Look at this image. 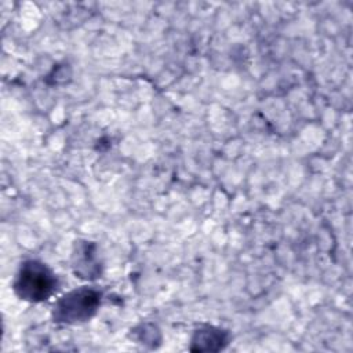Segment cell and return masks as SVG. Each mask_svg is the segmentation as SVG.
<instances>
[{"label": "cell", "instance_id": "6da1fadb", "mask_svg": "<svg viewBox=\"0 0 353 353\" xmlns=\"http://www.w3.org/2000/svg\"><path fill=\"white\" fill-rule=\"evenodd\" d=\"M57 276L43 262L25 261L14 280L15 294L29 302H43L57 291Z\"/></svg>", "mask_w": 353, "mask_h": 353}, {"label": "cell", "instance_id": "3957f363", "mask_svg": "<svg viewBox=\"0 0 353 353\" xmlns=\"http://www.w3.org/2000/svg\"><path fill=\"white\" fill-rule=\"evenodd\" d=\"M72 266L74 273L83 279H94L101 273L99 263L95 256V245L90 241L79 243L73 251Z\"/></svg>", "mask_w": 353, "mask_h": 353}, {"label": "cell", "instance_id": "7a4b0ae2", "mask_svg": "<svg viewBox=\"0 0 353 353\" xmlns=\"http://www.w3.org/2000/svg\"><path fill=\"white\" fill-rule=\"evenodd\" d=\"M101 305V292L95 288L80 287L58 299L52 317L57 323L77 324L90 320Z\"/></svg>", "mask_w": 353, "mask_h": 353}, {"label": "cell", "instance_id": "277c9868", "mask_svg": "<svg viewBox=\"0 0 353 353\" xmlns=\"http://www.w3.org/2000/svg\"><path fill=\"white\" fill-rule=\"evenodd\" d=\"M228 342V334L222 330L207 327L197 330L192 339L193 350H219Z\"/></svg>", "mask_w": 353, "mask_h": 353}]
</instances>
